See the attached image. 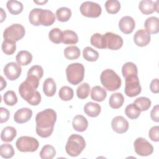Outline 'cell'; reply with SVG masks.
<instances>
[{"instance_id": "cell-12", "label": "cell", "mask_w": 159, "mask_h": 159, "mask_svg": "<svg viewBox=\"0 0 159 159\" xmlns=\"http://www.w3.org/2000/svg\"><path fill=\"white\" fill-rule=\"evenodd\" d=\"M103 35L106 48L112 50H117L122 47L123 39L120 35L111 32H107Z\"/></svg>"}, {"instance_id": "cell-18", "label": "cell", "mask_w": 159, "mask_h": 159, "mask_svg": "<svg viewBox=\"0 0 159 159\" xmlns=\"http://www.w3.org/2000/svg\"><path fill=\"white\" fill-rule=\"evenodd\" d=\"M32 111L27 107L18 109L14 115V120L17 124H24L28 122L32 116Z\"/></svg>"}, {"instance_id": "cell-30", "label": "cell", "mask_w": 159, "mask_h": 159, "mask_svg": "<svg viewBox=\"0 0 159 159\" xmlns=\"http://www.w3.org/2000/svg\"><path fill=\"white\" fill-rule=\"evenodd\" d=\"M6 6L9 12L13 15H17L23 10L22 3L16 0L8 1L6 3Z\"/></svg>"}, {"instance_id": "cell-28", "label": "cell", "mask_w": 159, "mask_h": 159, "mask_svg": "<svg viewBox=\"0 0 159 159\" xmlns=\"http://www.w3.org/2000/svg\"><path fill=\"white\" fill-rule=\"evenodd\" d=\"M122 73L125 78L129 76L137 75V67L132 62H127L122 67Z\"/></svg>"}, {"instance_id": "cell-26", "label": "cell", "mask_w": 159, "mask_h": 159, "mask_svg": "<svg viewBox=\"0 0 159 159\" xmlns=\"http://www.w3.org/2000/svg\"><path fill=\"white\" fill-rule=\"evenodd\" d=\"M32 58V55L27 50H21L17 54L16 60L19 65L25 66L31 63Z\"/></svg>"}, {"instance_id": "cell-15", "label": "cell", "mask_w": 159, "mask_h": 159, "mask_svg": "<svg viewBox=\"0 0 159 159\" xmlns=\"http://www.w3.org/2000/svg\"><path fill=\"white\" fill-rule=\"evenodd\" d=\"M135 27L134 19L130 16L122 17L119 22V27L120 31L125 34H129L133 32Z\"/></svg>"}, {"instance_id": "cell-3", "label": "cell", "mask_w": 159, "mask_h": 159, "mask_svg": "<svg viewBox=\"0 0 159 159\" xmlns=\"http://www.w3.org/2000/svg\"><path fill=\"white\" fill-rule=\"evenodd\" d=\"M37 88L29 81L25 80L19 87V93L22 98L32 106H37L41 102V95Z\"/></svg>"}, {"instance_id": "cell-43", "label": "cell", "mask_w": 159, "mask_h": 159, "mask_svg": "<svg viewBox=\"0 0 159 159\" xmlns=\"http://www.w3.org/2000/svg\"><path fill=\"white\" fill-rule=\"evenodd\" d=\"M48 38L54 43H60L62 42V31L58 28H53L49 32Z\"/></svg>"}, {"instance_id": "cell-40", "label": "cell", "mask_w": 159, "mask_h": 159, "mask_svg": "<svg viewBox=\"0 0 159 159\" xmlns=\"http://www.w3.org/2000/svg\"><path fill=\"white\" fill-rule=\"evenodd\" d=\"M90 86L87 83H83L77 88L76 95L79 99H84L88 98L89 94Z\"/></svg>"}, {"instance_id": "cell-33", "label": "cell", "mask_w": 159, "mask_h": 159, "mask_svg": "<svg viewBox=\"0 0 159 159\" xmlns=\"http://www.w3.org/2000/svg\"><path fill=\"white\" fill-rule=\"evenodd\" d=\"M151 103L152 102L149 98L143 96L137 98L134 101V104L141 112L148 110L151 106Z\"/></svg>"}, {"instance_id": "cell-36", "label": "cell", "mask_w": 159, "mask_h": 159, "mask_svg": "<svg viewBox=\"0 0 159 159\" xmlns=\"http://www.w3.org/2000/svg\"><path fill=\"white\" fill-rule=\"evenodd\" d=\"M83 57L86 61H95L99 58V53L93 48L86 47L83 50Z\"/></svg>"}, {"instance_id": "cell-2", "label": "cell", "mask_w": 159, "mask_h": 159, "mask_svg": "<svg viewBox=\"0 0 159 159\" xmlns=\"http://www.w3.org/2000/svg\"><path fill=\"white\" fill-rule=\"evenodd\" d=\"M29 20L30 23L35 26H50L55 22V16L50 10L34 8L29 13Z\"/></svg>"}, {"instance_id": "cell-23", "label": "cell", "mask_w": 159, "mask_h": 159, "mask_svg": "<svg viewBox=\"0 0 159 159\" xmlns=\"http://www.w3.org/2000/svg\"><path fill=\"white\" fill-rule=\"evenodd\" d=\"M107 96V92L104 88L100 86H95L91 89V98L97 102L103 101Z\"/></svg>"}, {"instance_id": "cell-1", "label": "cell", "mask_w": 159, "mask_h": 159, "mask_svg": "<svg viewBox=\"0 0 159 159\" xmlns=\"http://www.w3.org/2000/svg\"><path fill=\"white\" fill-rule=\"evenodd\" d=\"M57 120V113L52 109H46L37 113L35 117L36 133L42 138L50 137Z\"/></svg>"}, {"instance_id": "cell-50", "label": "cell", "mask_w": 159, "mask_h": 159, "mask_svg": "<svg viewBox=\"0 0 159 159\" xmlns=\"http://www.w3.org/2000/svg\"><path fill=\"white\" fill-rule=\"evenodd\" d=\"M1 11V22H2L6 17V14L2 8H0Z\"/></svg>"}, {"instance_id": "cell-17", "label": "cell", "mask_w": 159, "mask_h": 159, "mask_svg": "<svg viewBox=\"0 0 159 159\" xmlns=\"http://www.w3.org/2000/svg\"><path fill=\"white\" fill-rule=\"evenodd\" d=\"M151 37L150 34H148L144 29L138 30L134 35V41L135 45L139 47H145L147 46L150 42Z\"/></svg>"}, {"instance_id": "cell-29", "label": "cell", "mask_w": 159, "mask_h": 159, "mask_svg": "<svg viewBox=\"0 0 159 159\" xmlns=\"http://www.w3.org/2000/svg\"><path fill=\"white\" fill-rule=\"evenodd\" d=\"M65 57L70 60H76L80 56V50L75 45L68 46L64 50Z\"/></svg>"}, {"instance_id": "cell-44", "label": "cell", "mask_w": 159, "mask_h": 159, "mask_svg": "<svg viewBox=\"0 0 159 159\" xmlns=\"http://www.w3.org/2000/svg\"><path fill=\"white\" fill-rule=\"evenodd\" d=\"M43 75V70L41 66L40 65H34L32 66L27 72V76H34L39 80H40Z\"/></svg>"}, {"instance_id": "cell-39", "label": "cell", "mask_w": 159, "mask_h": 159, "mask_svg": "<svg viewBox=\"0 0 159 159\" xmlns=\"http://www.w3.org/2000/svg\"><path fill=\"white\" fill-rule=\"evenodd\" d=\"M140 112L141 111L134 103L127 105L125 109V115L130 119H137L140 116Z\"/></svg>"}, {"instance_id": "cell-9", "label": "cell", "mask_w": 159, "mask_h": 159, "mask_svg": "<svg viewBox=\"0 0 159 159\" xmlns=\"http://www.w3.org/2000/svg\"><path fill=\"white\" fill-rule=\"evenodd\" d=\"M125 79V94L130 98L139 95L141 93L142 88L140 84L138 76H132Z\"/></svg>"}, {"instance_id": "cell-5", "label": "cell", "mask_w": 159, "mask_h": 159, "mask_svg": "<svg viewBox=\"0 0 159 159\" xmlns=\"http://www.w3.org/2000/svg\"><path fill=\"white\" fill-rule=\"evenodd\" d=\"M86 142L84 139L80 135H71L65 145V150L67 154L71 157L78 156L84 149Z\"/></svg>"}, {"instance_id": "cell-11", "label": "cell", "mask_w": 159, "mask_h": 159, "mask_svg": "<svg viewBox=\"0 0 159 159\" xmlns=\"http://www.w3.org/2000/svg\"><path fill=\"white\" fill-rule=\"evenodd\" d=\"M135 153L142 157L150 155L153 152L152 145L143 137H138L134 143Z\"/></svg>"}, {"instance_id": "cell-32", "label": "cell", "mask_w": 159, "mask_h": 159, "mask_svg": "<svg viewBox=\"0 0 159 159\" xmlns=\"http://www.w3.org/2000/svg\"><path fill=\"white\" fill-rule=\"evenodd\" d=\"M56 16L58 21L61 22H67L71 16V11L66 7H61L56 11Z\"/></svg>"}, {"instance_id": "cell-24", "label": "cell", "mask_w": 159, "mask_h": 159, "mask_svg": "<svg viewBox=\"0 0 159 159\" xmlns=\"http://www.w3.org/2000/svg\"><path fill=\"white\" fill-rule=\"evenodd\" d=\"M17 135L16 129L12 126H7L1 131V139L5 142H12Z\"/></svg>"}, {"instance_id": "cell-4", "label": "cell", "mask_w": 159, "mask_h": 159, "mask_svg": "<svg viewBox=\"0 0 159 159\" xmlns=\"http://www.w3.org/2000/svg\"><path fill=\"white\" fill-rule=\"evenodd\" d=\"M100 81L102 86L109 91L119 89L122 83L120 76L111 69H106L102 71Z\"/></svg>"}, {"instance_id": "cell-21", "label": "cell", "mask_w": 159, "mask_h": 159, "mask_svg": "<svg viewBox=\"0 0 159 159\" xmlns=\"http://www.w3.org/2000/svg\"><path fill=\"white\" fill-rule=\"evenodd\" d=\"M84 111L86 115L91 117H96L99 116L101 111L99 104L93 102H88L84 106Z\"/></svg>"}, {"instance_id": "cell-14", "label": "cell", "mask_w": 159, "mask_h": 159, "mask_svg": "<svg viewBox=\"0 0 159 159\" xmlns=\"http://www.w3.org/2000/svg\"><path fill=\"white\" fill-rule=\"evenodd\" d=\"M111 127L112 130L116 133L123 134L127 131L129 129V122L124 117L118 116L112 120Z\"/></svg>"}, {"instance_id": "cell-35", "label": "cell", "mask_w": 159, "mask_h": 159, "mask_svg": "<svg viewBox=\"0 0 159 159\" xmlns=\"http://www.w3.org/2000/svg\"><path fill=\"white\" fill-rule=\"evenodd\" d=\"M1 48L4 53L7 55H12L16 50V42L5 39L2 43Z\"/></svg>"}, {"instance_id": "cell-31", "label": "cell", "mask_w": 159, "mask_h": 159, "mask_svg": "<svg viewBox=\"0 0 159 159\" xmlns=\"http://www.w3.org/2000/svg\"><path fill=\"white\" fill-rule=\"evenodd\" d=\"M90 42L93 46L98 48H106L104 35L99 33L94 34L90 38Z\"/></svg>"}, {"instance_id": "cell-13", "label": "cell", "mask_w": 159, "mask_h": 159, "mask_svg": "<svg viewBox=\"0 0 159 159\" xmlns=\"http://www.w3.org/2000/svg\"><path fill=\"white\" fill-rule=\"evenodd\" d=\"M3 72L8 80L14 81L20 76L22 72V68L20 65L18 63L9 62L5 65Z\"/></svg>"}, {"instance_id": "cell-51", "label": "cell", "mask_w": 159, "mask_h": 159, "mask_svg": "<svg viewBox=\"0 0 159 159\" xmlns=\"http://www.w3.org/2000/svg\"><path fill=\"white\" fill-rule=\"evenodd\" d=\"M34 2L36 4H43L46 2H47V1H34Z\"/></svg>"}, {"instance_id": "cell-7", "label": "cell", "mask_w": 159, "mask_h": 159, "mask_svg": "<svg viewBox=\"0 0 159 159\" xmlns=\"http://www.w3.org/2000/svg\"><path fill=\"white\" fill-rule=\"evenodd\" d=\"M16 146L21 152H34L38 149L39 143L36 139L32 137L22 136L17 139Z\"/></svg>"}, {"instance_id": "cell-45", "label": "cell", "mask_w": 159, "mask_h": 159, "mask_svg": "<svg viewBox=\"0 0 159 159\" xmlns=\"http://www.w3.org/2000/svg\"><path fill=\"white\" fill-rule=\"evenodd\" d=\"M148 137L153 142L159 141V126L155 125L152 127L148 132Z\"/></svg>"}, {"instance_id": "cell-37", "label": "cell", "mask_w": 159, "mask_h": 159, "mask_svg": "<svg viewBox=\"0 0 159 159\" xmlns=\"http://www.w3.org/2000/svg\"><path fill=\"white\" fill-rule=\"evenodd\" d=\"M74 95L73 90L68 86H62L58 92V96L62 101H68L73 99Z\"/></svg>"}, {"instance_id": "cell-41", "label": "cell", "mask_w": 159, "mask_h": 159, "mask_svg": "<svg viewBox=\"0 0 159 159\" xmlns=\"http://www.w3.org/2000/svg\"><path fill=\"white\" fill-rule=\"evenodd\" d=\"M0 154L4 158H11L14 155L13 147L8 143H4L0 146Z\"/></svg>"}, {"instance_id": "cell-48", "label": "cell", "mask_w": 159, "mask_h": 159, "mask_svg": "<svg viewBox=\"0 0 159 159\" xmlns=\"http://www.w3.org/2000/svg\"><path fill=\"white\" fill-rule=\"evenodd\" d=\"M150 89L151 91L153 93L157 94L159 92V83H158V79L155 78L152 80V81L150 83Z\"/></svg>"}, {"instance_id": "cell-42", "label": "cell", "mask_w": 159, "mask_h": 159, "mask_svg": "<svg viewBox=\"0 0 159 159\" xmlns=\"http://www.w3.org/2000/svg\"><path fill=\"white\" fill-rule=\"evenodd\" d=\"M4 103L9 106H13L17 102V97L14 91L9 90L3 95Z\"/></svg>"}, {"instance_id": "cell-46", "label": "cell", "mask_w": 159, "mask_h": 159, "mask_svg": "<svg viewBox=\"0 0 159 159\" xmlns=\"http://www.w3.org/2000/svg\"><path fill=\"white\" fill-rule=\"evenodd\" d=\"M0 112H1V116H0V122L1 124L4 122H6L10 116V112L6 108H4L3 107H1L0 108Z\"/></svg>"}, {"instance_id": "cell-6", "label": "cell", "mask_w": 159, "mask_h": 159, "mask_svg": "<svg viewBox=\"0 0 159 159\" xmlns=\"http://www.w3.org/2000/svg\"><path fill=\"white\" fill-rule=\"evenodd\" d=\"M66 74L67 80L70 84H78L83 80L84 67L80 63H71L66 68Z\"/></svg>"}, {"instance_id": "cell-34", "label": "cell", "mask_w": 159, "mask_h": 159, "mask_svg": "<svg viewBox=\"0 0 159 159\" xmlns=\"http://www.w3.org/2000/svg\"><path fill=\"white\" fill-rule=\"evenodd\" d=\"M39 155L42 159H52L55 156L56 151L52 145H45L42 147Z\"/></svg>"}, {"instance_id": "cell-22", "label": "cell", "mask_w": 159, "mask_h": 159, "mask_svg": "<svg viewBox=\"0 0 159 159\" xmlns=\"http://www.w3.org/2000/svg\"><path fill=\"white\" fill-rule=\"evenodd\" d=\"M56 83L53 78H48L44 81L43 84V91L47 96H53L56 93Z\"/></svg>"}, {"instance_id": "cell-49", "label": "cell", "mask_w": 159, "mask_h": 159, "mask_svg": "<svg viewBox=\"0 0 159 159\" xmlns=\"http://www.w3.org/2000/svg\"><path fill=\"white\" fill-rule=\"evenodd\" d=\"M0 78H1V79H0V83H1V84H0V86H1L0 90H1V91H2L3 89L6 87V86H7V83H6V80L3 78V77H2V76H1Z\"/></svg>"}, {"instance_id": "cell-8", "label": "cell", "mask_w": 159, "mask_h": 159, "mask_svg": "<svg viewBox=\"0 0 159 159\" xmlns=\"http://www.w3.org/2000/svg\"><path fill=\"white\" fill-rule=\"evenodd\" d=\"M25 34L24 26L20 24H13L5 29L3 32L4 39L17 42L22 39Z\"/></svg>"}, {"instance_id": "cell-38", "label": "cell", "mask_w": 159, "mask_h": 159, "mask_svg": "<svg viewBox=\"0 0 159 159\" xmlns=\"http://www.w3.org/2000/svg\"><path fill=\"white\" fill-rule=\"evenodd\" d=\"M105 9L111 14L117 13L120 9V3L117 0H108L105 2Z\"/></svg>"}, {"instance_id": "cell-25", "label": "cell", "mask_w": 159, "mask_h": 159, "mask_svg": "<svg viewBox=\"0 0 159 159\" xmlns=\"http://www.w3.org/2000/svg\"><path fill=\"white\" fill-rule=\"evenodd\" d=\"M78 42L77 34L71 30H65L62 32V43L66 45L76 44Z\"/></svg>"}, {"instance_id": "cell-19", "label": "cell", "mask_w": 159, "mask_h": 159, "mask_svg": "<svg viewBox=\"0 0 159 159\" xmlns=\"http://www.w3.org/2000/svg\"><path fill=\"white\" fill-rule=\"evenodd\" d=\"M144 27L148 34H157L159 31V19L155 16L149 17L145 20Z\"/></svg>"}, {"instance_id": "cell-47", "label": "cell", "mask_w": 159, "mask_h": 159, "mask_svg": "<svg viewBox=\"0 0 159 159\" xmlns=\"http://www.w3.org/2000/svg\"><path fill=\"white\" fill-rule=\"evenodd\" d=\"M150 117L152 120L158 122H159V107L158 105H155L150 112Z\"/></svg>"}, {"instance_id": "cell-16", "label": "cell", "mask_w": 159, "mask_h": 159, "mask_svg": "<svg viewBox=\"0 0 159 159\" xmlns=\"http://www.w3.org/2000/svg\"><path fill=\"white\" fill-rule=\"evenodd\" d=\"M158 1L153 2L151 0H142L140 1L139 9L143 14H151L155 11L158 12Z\"/></svg>"}, {"instance_id": "cell-10", "label": "cell", "mask_w": 159, "mask_h": 159, "mask_svg": "<svg viewBox=\"0 0 159 159\" xmlns=\"http://www.w3.org/2000/svg\"><path fill=\"white\" fill-rule=\"evenodd\" d=\"M80 10L83 16L91 18L98 17L102 12L101 6L92 1H85L83 2L80 6Z\"/></svg>"}, {"instance_id": "cell-27", "label": "cell", "mask_w": 159, "mask_h": 159, "mask_svg": "<svg viewBox=\"0 0 159 159\" xmlns=\"http://www.w3.org/2000/svg\"><path fill=\"white\" fill-rule=\"evenodd\" d=\"M124 102V98L120 93H115L111 94L109 99V104L112 109H117L122 107Z\"/></svg>"}, {"instance_id": "cell-20", "label": "cell", "mask_w": 159, "mask_h": 159, "mask_svg": "<svg viewBox=\"0 0 159 159\" xmlns=\"http://www.w3.org/2000/svg\"><path fill=\"white\" fill-rule=\"evenodd\" d=\"M72 125L73 129L80 132L85 131L88 126V120L82 115H76L73 119Z\"/></svg>"}]
</instances>
